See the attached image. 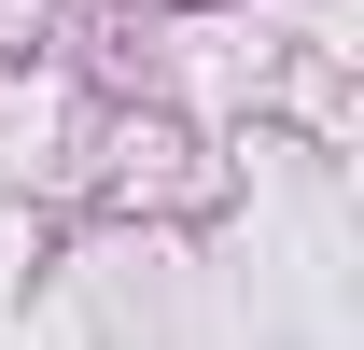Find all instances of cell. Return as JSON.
Wrapping results in <instances>:
<instances>
[{
	"mask_svg": "<svg viewBox=\"0 0 364 350\" xmlns=\"http://www.w3.org/2000/svg\"><path fill=\"white\" fill-rule=\"evenodd\" d=\"M168 14H210V0H168Z\"/></svg>",
	"mask_w": 364,
	"mask_h": 350,
	"instance_id": "obj_1",
	"label": "cell"
}]
</instances>
